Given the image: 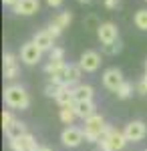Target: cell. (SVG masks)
Segmentation results:
<instances>
[{
    "label": "cell",
    "mask_w": 147,
    "mask_h": 151,
    "mask_svg": "<svg viewBox=\"0 0 147 151\" xmlns=\"http://www.w3.org/2000/svg\"><path fill=\"white\" fill-rule=\"evenodd\" d=\"M127 145V137H125L123 131L107 125L105 131H103L101 139H99V147L101 151H121Z\"/></svg>",
    "instance_id": "6da1fadb"
},
{
    "label": "cell",
    "mask_w": 147,
    "mask_h": 151,
    "mask_svg": "<svg viewBox=\"0 0 147 151\" xmlns=\"http://www.w3.org/2000/svg\"><path fill=\"white\" fill-rule=\"evenodd\" d=\"M4 103L8 105L10 109H28L30 105V97L24 91V87L20 85H8L4 89Z\"/></svg>",
    "instance_id": "7a4b0ae2"
},
{
    "label": "cell",
    "mask_w": 147,
    "mask_h": 151,
    "mask_svg": "<svg viewBox=\"0 0 147 151\" xmlns=\"http://www.w3.org/2000/svg\"><path fill=\"white\" fill-rule=\"evenodd\" d=\"M105 119L101 115H93L89 117L87 121H85V129H83V133H85V139L91 141V143H99L101 139L103 131H105Z\"/></svg>",
    "instance_id": "3957f363"
},
{
    "label": "cell",
    "mask_w": 147,
    "mask_h": 151,
    "mask_svg": "<svg viewBox=\"0 0 147 151\" xmlns=\"http://www.w3.org/2000/svg\"><path fill=\"white\" fill-rule=\"evenodd\" d=\"M123 133H125V137H127V141H133V143H135V141L145 139L147 125L143 123V121H129V123L125 125Z\"/></svg>",
    "instance_id": "277c9868"
},
{
    "label": "cell",
    "mask_w": 147,
    "mask_h": 151,
    "mask_svg": "<svg viewBox=\"0 0 147 151\" xmlns=\"http://www.w3.org/2000/svg\"><path fill=\"white\" fill-rule=\"evenodd\" d=\"M79 67L85 73H95V70L101 67V55L97 50H85L81 55V60H79Z\"/></svg>",
    "instance_id": "5b68a950"
},
{
    "label": "cell",
    "mask_w": 147,
    "mask_h": 151,
    "mask_svg": "<svg viewBox=\"0 0 147 151\" xmlns=\"http://www.w3.org/2000/svg\"><path fill=\"white\" fill-rule=\"evenodd\" d=\"M125 83V79H123V73L119 69H107L105 73H103V85L109 89V91H113V93H117V89L121 87Z\"/></svg>",
    "instance_id": "8992f818"
},
{
    "label": "cell",
    "mask_w": 147,
    "mask_h": 151,
    "mask_svg": "<svg viewBox=\"0 0 147 151\" xmlns=\"http://www.w3.org/2000/svg\"><path fill=\"white\" fill-rule=\"evenodd\" d=\"M83 139H85V133H83V129L77 127H67L61 133V141H63L65 147H79Z\"/></svg>",
    "instance_id": "52a82bcc"
},
{
    "label": "cell",
    "mask_w": 147,
    "mask_h": 151,
    "mask_svg": "<svg viewBox=\"0 0 147 151\" xmlns=\"http://www.w3.org/2000/svg\"><path fill=\"white\" fill-rule=\"evenodd\" d=\"M97 36L105 47V45H111L115 40H119V30L113 22H101V26L97 28Z\"/></svg>",
    "instance_id": "ba28073f"
},
{
    "label": "cell",
    "mask_w": 147,
    "mask_h": 151,
    "mask_svg": "<svg viewBox=\"0 0 147 151\" xmlns=\"http://www.w3.org/2000/svg\"><path fill=\"white\" fill-rule=\"evenodd\" d=\"M40 57H43V50L36 47L32 40L22 45V48H20V58H22V63H26V65H36L40 60Z\"/></svg>",
    "instance_id": "9c48e42d"
},
{
    "label": "cell",
    "mask_w": 147,
    "mask_h": 151,
    "mask_svg": "<svg viewBox=\"0 0 147 151\" xmlns=\"http://www.w3.org/2000/svg\"><path fill=\"white\" fill-rule=\"evenodd\" d=\"M38 147H40V145L36 143V139H34L30 133H26V135H22V137L10 141V149L12 151H36Z\"/></svg>",
    "instance_id": "30bf717a"
},
{
    "label": "cell",
    "mask_w": 147,
    "mask_h": 151,
    "mask_svg": "<svg viewBox=\"0 0 147 151\" xmlns=\"http://www.w3.org/2000/svg\"><path fill=\"white\" fill-rule=\"evenodd\" d=\"M38 8H40V2L38 0H20L14 6V12L16 14H22V16H30V14H36Z\"/></svg>",
    "instance_id": "8fae6325"
},
{
    "label": "cell",
    "mask_w": 147,
    "mask_h": 151,
    "mask_svg": "<svg viewBox=\"0 0 147 151\" xmlns=\"http://www.w3.org/2000/svg\"><path fill=\"white\" fill-rule=\"evenodd\" d=\"M73 109H75V113H77V117L79 119H89V117L97 115L95 113V103L93 101H77V103L73 105Z\"/></svg>",
    "instance_id": "7c38bea8"
},
{
    "label": "cell",
    "mask_w": 147,
    "mask_h": 151,
    "mask_svg": "<svg viewBox=\"0 0 147 151\" xmlns=\"http://www.w3.org/2000/svg\"><path fill=\"white\" fill-rule=\"evenodd\" d=\"M57 103L61 107H73V105L77 103L75 101V91H73V87H58V93H57Z\"/></svg>",
    "instance_id": "4fadbf2b"
},
{
    "label": "cell",
    "mask_w": 147,
    "mask_h": 151,
    "mask_svg": "<svg viewBox=\"0 0 147 151\" xmlns=\"http://www.w3.org/2000/svg\"><path fill=\"white\" fill-rule=\"evenodd\" d=\"M18 77V65H16V58L12 52H6L4 55V79L8 81H14Z\"/></svg>",
    "instance_id": "5bb4252c"
},
{
    "label": "cell",
    "mask_w": 147,
    "mask_h": 151,
    "mask_svg": "<svg viewBox=\"0 0 147 151\" xmlns=\"http://www.w3.org/2000/svg\"><path fill=\"white\" fill-rule=\"evenodd\" d=\"M4 133H6V137H8V141L12 139H18V137H22V135H26L28 131H26V125H24L22 121H18V119H14L8 127L4 129Z\"/></svg>",
    "instance_id": "9a60e30c"
},
{
    "label": "cell",
    "mask_w": 147,
    "mask_h": 151,
    "mask_svg": "<svg viewBox=\"0 0 147 151\" xmlns=\"http://www.w3.org/2000/svg\"><path fill=\"white\" fill-rule=\"evenodd\" d=\"M53 40H55V38L48 35L46 30H40V32H36V35L32 36V42L40 48L43 52H45V50H53V48H55V47H53Z\"/></svg>",
    "instance_id": "2e32d148"
},
{
    "label": "cell",
    "mask_w": 147,
    "mask_h": 151,
    "mask_svg": "<svg viewBox=\"0 0 147 151\" xmlns=\"http://www.w3.org/2000/svg\"><path fill=\"white\" fill-rule=\"evenodd\" d=\"M73 91H75V101H93V87L91 85H77V87H73Z\"/></svg>",
    "instance_id": "e0dca14e"
},
{
    "label": "cell",
    "mask_w": 147,
    "mask_h": 151,
    "mask_svg": "<svg viewBox=\"0 0 147 151\" xmlns=\"http://www.w3.org/2000/svg\"><path fill=\"white\" fill-rule=\"evenodd\" d=\"M71 20H73V14L68 10H65V12H58L57 16H55V20H53V24H57L58 28L63 30V28H67L68 24H71Z\"/></svg>",
    "instance_id": "ac0fdd59"
},
{
    "label": "cell",
    "mask_w": 147,
    "mask_h": 151,
    "mask_svg": "<svg viewBox=\"0 0 147 151\" xmlns=\"http://www.w3.org/2000/svg\"><path fill=\"white\" fill-rule=\"evenodd\" d=\"M58 117H61V121H63L65 125H73V121L77 119V113H75V109H73V107H61Z\"/></svg>",
    "instance_id": "d6986e66"
},
{
    "label": "cell",
    "mask_w": 147,
    "mask_h": 151,
    "mask_svg": "<svg viewBox=\"0 0 147 151\" xmlns=\"http://www.w3.org/2000/svg\"><path fill=\"white\" fill-rule=\"evenodd\" d=\"M133 22L139 30H147V10H137L133 16Z\"/></svg>",
    "instance_id": "ffe728a7"
},
{
    "label": "cell",
    "mask_w": 147,
    "mask_h": 151,
    "mask_svg": "<svg viewBox=\"0 0 147 151\" xmlns=\"http://www.w3.org/2000/svg\"><path fill=\"white\" fill-rule=\"evenodd\" d=\"M115 95H117L119 99H129V97L133 95V85H131L129 81H125L123 85L117 89V93H115Z\"/></svg>",
    "instance_id": "44dd1931"
},
{
    "label": "cell",
    "mask_w": 147,
    "mask_h": 151,
    "mask_svg": "<svg viewBox=\"0 0 147 151\" xmlns=\"http://www.w3.org/2000/svg\"><path fill=\"white\" fill-rule=\"evenodd\" d=\"M103 50H105L107 55H117V52L121 50V42H119V40H115V42H111V45H105Z\"/></svg>",
    "instance_id": "7402d4cb"
},
{
    "label": "cell",
    "mask_w": 147,
    "mask_h": 151,
    "mask_svg": "<svg viewBox=\"0 0 147 151\" xmlns=\"http://www.w3.org/2000/svg\"><path fill=\"white\" fill-rule=\"evenodd\" d=\"M50 60H65V50L61 47H55L50 50Z\"/></svg>",
    "instance_id": "603a6c76"
},
{
    "label": "cell",
    "mask_w": 147,
    "mask_h": 151,
    "mask_svg": "<svg viewBox=\"0 0 147 151\" xmlns=\"http://www.w3.org/2000/svg\"><path fill=\"white\" fill-rule=\"evenodd\" d=\"M12 121H14L12 113H10V111H4V113H2V129H6V127L12 123Z\"/></svg>",
    "instance_id": "cb8c5ba5"
},
{
    "label": "cell",
    "mask_w": 147,
    "mask_h": 151,
    "mask_svg": "<svg viewBox=\"0 0 147 151\" xmlns=\"http://www.w3.org/2000/svg\"><path fill=\"white\" fill-rule=\"evenodd\" d=\"M57 93H58V85L48 83V85H46V89H45V95H46V97H57Z\"/></svg>",
    "instance_id": "d4e9b609"
},
{
    "label": "cell",
    "mask_w": 147,
    "mask_h": 151,
    "mask_svg": "<svg viewBox=\"0 0 147 151\" xmlns=\"http://www.w3.org/2000/svg\"><path fill=\"white\" fill-rule=\"evenodd\" d=\"M46 32H48V35L53 36V38H57V36H61V32H63V30H61V28H58L57 24H48V28H46Z\"/></svg>",
    "instance_id": "484cf974"
},
{
    "label": "cell",
    "mask_w": 147,
    "mask_h": 151,
    "mask_svg": "<svg viewBox=\"0 0 147 151\" xmlns=\"http://www.w3.org/2000/svg\"><path fill=\"white\" fill-rule=\"evenodd\" d=\"M119 6V0H105V8H109V10H113Z\"/></svg>",
    "instance_id": "4316f807"
},
{
    "label": "cell",
    "mask_w": 147,
    "mask_h": 151,
    "mask_svg": "<svg viewBox=\"0 0 147 151\" xmlns=\"http://www.w3.org/2000/svg\"><path fill=\"white\" fill-rule=\"evenodd\" d=\"M137 93L139 95H147V89H145V85H143V81L137 83Z\"/></svg>",
    "instance_id": "83f0119b"
},
{
    "label": "cell",
    "mask_w": 147,
    "mask_h": 151,
    "mask_svg": "<svg viewBox=\"0 0 147 151\" xmlns=\"http://www.w3.org/2000/svg\"><path fill=\"white\" fill-rule=\"evenodd\" d=\"M46 4H48V6H53V8H57V6L63 4V0H46Z\"/></svg>",
    "instance_id": "f1b7e54d"
},
{
    "label": "cell",
    "mask_w": 147,
    "mask_h": 151,
    "mask_svg": "<svg viewBox=\"0 0 147 151\" xmlns=\"http://www.w3.org/2000/svg\"><path fill=\"white\" fill-rule=\"evenodd\" d=\"M2 2H4L6 6H12V8H14V6H16V4H18L20 0H2Z\"/></svg>",
    "instance_id": "f546056e"
},
{
    "label": "cell",
    "mask_w": 147,
    "mask_h": 151,
    "mask_svg": "<svg viewBox=\"0 0 147 151\" xmlns=\"http://www.w3.org/2000/svg\"><path fill=\"white\" fill-rule=\"evenodd\" d=\"M36 151H53V149H50V147H46V145H40Z\"/></svg>",
    "instance_id": "4dcf8cb0"
},
{
    "label": "cell",
    "mask_w": 147,
    "mask_h": 151,
    "mask_svg": "<svg viewBox=\"0 0 147 151\" xmlns=\"http://www.w3.org/2000/svg\"><path fill=\"white\" fill-rule=\"evenodd\" d=\"M141 81H143V85H145V89H147V73H145V77H143Z\"/></svg>",
    "instance_id": "1f68e13d"
},
{
    "label": "cell",
    "mask_w": 147,
    "mask_h": 151,
    "mask_svg": "<svg viewBox=\"0 0 147 151\" xmlns=\"http://www.w3.org/2000/svg\"><path fill=\"white\" fill-rule=\"evenodd\" d=\"M81 4H87V2H91V0H79Z\"/></svg>",
    "instance_id": "d6a6232c"
},
{
    "label": "cell",
    "mask_w": 147,
    "mask_h": 151,
    "mask_svg": "<svg viewBox=\"0 0 147 151\" xmlns=\"http://www.w3.org/2000/svg\"><path fill=\"white\" fill-rule=\"evenodd\" d=\"M145 73H147V60H145Z\"/></svg>",
    "instance_id": "836d02e7"
},
{
    "label": "cell",
    "mask_w": 147,
    "mask_h": 151,
    "mask_svg": "<svg viewBox=\"0 0 147 151\" xmlns=\"http://www.w3.org/2000/svg\"><path fill=\"white\" fill-rule=\"evenodd\" d=\"M143 151H147V149H143Z\"/></svg>",
    "instance_id": "e575fe53"
},
{
    "label": "cell",
    "mask_w": 147,
    "mask_h": 151,
    "mask_svg": "<svg viewBox=\"0 0 147 151\" xmlns=\"http://www.w3.org/2000/svg\"><path fill=\"white\" fill-rule=\"evenodd\" d=\"M145 2H147V0H145Z\"/></svg>",
    "instance_id": "d590c367"
}]
</instances>
